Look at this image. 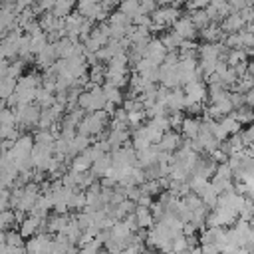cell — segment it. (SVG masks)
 I'll return each mask as SVG.
<instances>
[{
	"label": "cell",
	"mask_w": 254,
	"mask_h": 254,
	"mask_svg": "<svg viewBox=\"0 0 254 254\" xmlns=\"http://www.w3.org/2000/svg\"><path fill=\"white\" fill-rule=\"evenodd\" d=\"M109 167H111V155H107V153H105L103 157H99V159L93 163V173L101 177V175H105V173H107V169H109Z\"/></svg>",
	"instance_id": "5"
},
{
	"label": "cell",
	"mask_w": 254,
	"mask_h": 254,
	"mask_svg": "<svg viewBox=\"0 0 254 254\" xmlns=\"http://www.w3.org/2000/svg\"><path fill=\"white\" fill-rule=\"evenodd\" d=\"M6 246H24V240L20 236V232L16 230H6V240H4Z\"/></svg>",
	"instance_id": "7"
},
{
	"label": "cell",
	"mask_w": 254,
	"mask_h": 254,
	"mask_svg": "<svg viewBox=\"0 0 254 254\" xmlns=\"http://www.w3.org/2000/svg\"><path fill=\"white\" fill-rule=\"evenodd\" d=\"M230 177H232V169L224 163V165H220V167H216V179H224V181H230Z\"/></svg>",
	"instance_id": "8"
},
{
	"label": "cell",
	"mask_w": 254,
	"mask_h": 254,
	"mask_svg": "<svg viewBox=\"0 0 254 254\" xmlns=\"http://www.w3.org/2000/svg\"><path fill=\"white\" fill-rule=\"evenodd\" d=\"M198 127H200V121L198 119H194V117H187V119H183V123H181V129H183V135L189 139V141H192L194 137H196V133H198Z\"/></svg>",
	"instance_id": "2"
},
{
	"label": "cell",
	"mask_w": 254,
	"mask_h": 254,
	"mask_svg": "<svg viewBox=\"0 0 254 254\" xmlns=\"http://www.w3.org/2000/svg\"><path fill=\"white\" fill-rule=\"evenodd\" d=\"M185 254H202V252H200V248H198V246H194V248H189Z\"/></svg>",
	"instance_id": "10"
},
{
	"label": "cell",
	"mask_w": 254,
	"mask_h": 254,
	"mask_svg": "<svg viewBox=\"0 0 254 254\" xmlns=\"http://www.w3.org/2000/svg\"><path fill=\"white\" fill-rule=\"evenodd\" d=\"M89 165H91V161L81 153V155H77V157L71 161V171H73V173H85Z\"/></svg>",
	"instance_id": "6"
},
{
	"label": "cell",
	"mask_w": 254,
	"mask_h": 254,
	"mask_svg": "<svg viewBox=\"0 0 254 254\" xmlns=\"http://www.w3.org/2000/svg\"><path fill=\"white\" fill-rule=\"evenodd\" d=\"M242 26H244V22H242V18H240L238 14H228V16L222 20V28L228 30V32H232V34H236Z\"/></svg>",
	"instance_id": "4"
},
{
	"label": "cell",
	"mask_w": 254,
	"mask_h": 254,
	"mask_svg": "<svg viewBox=\"0 0 254 254\" xmlns=\"http://www.w3.org/2000/svg\"><path fill=\"white\" fill-rule=\"evenodd\" d=\"M200 252L202 254H220L216 244H204V246H200Z\"/></svg>",
	"instance_id": "9"
},
{
	"label": "cell",
	"mask_w": 254,
	"mask_h": 254,
	"mask_svg": "<svg viewBox=\"0 0 254 254\" xmlns=\"http://www.w3.org/2000/svg\"><path fill=\"white\" fill-rule=\"evenodd\" d=\"M175 24V34L181 38V40H189V38H192L194 36V26H192V22H190V18H179L177 22H173Z\"/></svg>",
	"instance_id": "1"
},
{
	"label": "cell",
	"mask_w": 254,
	"mask_h": 254,
	"mask_svg": "<svg viewBox=\"0 0 254 254\" xmlns=\"http://www.w3.org/2000/svg\"><path fill=\"white\" fill-rule=\"evenodd\" d=\"M40 224H42V220L36 218V216H28V218H24V220L20 222V236H32L34 232H38Z\"/></svg>",
	"instance_id": "3"
}]
</instances>
